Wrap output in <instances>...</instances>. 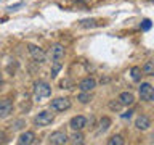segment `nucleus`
<instances>
[{
    "mask_svg": "<svg viewBox=\"0 0 154 145\" xmlns=\"http://www.w3.org/2000/svg\"><path fill=\"white\" fill-rule=\"evenodd\" d=\"M124 137L120 134H116V135H112L109 140H108V145H124Z\"/></svg>",
    "mask_w": 154,
    "mask_h": 145,
    "instance_id": "obj_20",
    "label": "nucleus"
},
{
    "mask_svg": "<svg viewBox=\"0 0 154 145\" xmlns=\"http://www.w3.org/2000/svg\"><path fill=\"white\" fill-rule=\"evenodd\" d=\"M34 139H35V134H34L32 130H24V132L19 134L18 143L19 145H31L34 142Z\"/></svg>",
    "mask_w": 154,
    "mask_h": 145,
    "instance_id": "obj_12",
    "label": "nucleus"
},
{
    "mask_svg": "<svg viewBox=\"0 0 154 145\" xmlns=\"http://www.w3.org/2000/svg\"><path fill=\"white\" fill-rule=\"evenodd\" d=\"M77 87H79V90H82V92H91L96 87V79L91 77V76L84 77V79L77 84Z\"/></svg>",
    "mask_w": 154,
    "mask_h": 145,
    "instance_id": "obj_9",
    "label": "nucleus"
},
{
    "mask_svg": "<svg viewBox=\"0 0 154 145\" xmlns=\"http://www.w3.org/2000/svg\"><path fill=\"white\" fill-rule=\"evenodd\" d=\"M108 108L111 111H114V113H119V111L122 110V105H120L119 100H109L108 102Z\"/></svg>",
    "mask_w": 154,
    "mask_h": 145,
    "instance_id": "obj_19",
    "label": "nucleus"
},
{
    "mask_svg": "<svg viewBox=\"0 0 154 145\" xmlns=\"http://www.w3.org/2000/svg\"><path fill=\"white\" fill-rule=\"evenodd\" d=\"M130 74H132V79L135 81V82H140L141 81V68H138V66H133L132 69H130Z\"/></svg>",
    "mask_w": 154,
    "mask_h": 145,
    "instance_id": "obj_18",
    "label": "nucleus"
},
{
    "mask_svg": "<svg viewBox=\"0 0 154 145\" xmlns=\"http://www.w3.org/2000/svg\"><path fill=\"white\" fill-rule=\"evenodd\" d=\"M84 134L80 132V130H74V132H72V135H71V140L69 142L71 143H74V145H82L84 143Z\"/></svg>",
    "mask_w": 154,
    "mask_h": 145,
    "instance_id": "obj_15",
    "label": "nucleus"
},
{
    "mask_svg": "<svg viewBox=\"0 0 154 145\" xmlns=\"http://www.w3.org/2000/svg\"><path fill=\"white\" fill-rule=\"evenodd\" d=\"M0 103H2V98H0Z\"/></svg>",
    "mask_w": 154,
    "mask_h": 145,
    "instance_id": "obj_27",
    "label": "nucleus"
},
{
    "mask_svg": "<svg viewBox=\"0 0 154 145\" xmlns=\"http://www.w3.org/2000/svg\"><path fill=\"white\" fill-rule=\"evenodd\" d=\"M132 113H133V111H128V113H124V114H122V118H124V119H127V118H130V116H132Z\"/></svg>",
    "mask_w": 154,
    "mask_h": 145,
    "instance_id": "obj_25",
    "label": "nucleus"
},
{
    "mask_svg": "<svg viewBox=\"0 0 154 145\" xmlns=\"http://www.w3.org/2000/svg\"><path fill=\"white\" fill-rule=\"evenodd\" d=\"M53 119H55V114L51 113V111H40L38 114H35V118H34V124H35V127H45V126L51 124Z\"/></svg>",
    "mask_w": 154,
    "mask_h": 145,
    "instance_id": "obj_2",
    "label": "nucleus"
},
{
    "mask_svg": "<svg viewBox=\"0 0 154 145\" xmlns=\"http://www.w3.org/2000/svg\"><path fill=\"white\" fill-rule=\"evenodd\" d=\"M149 27H151V21H149V19H144L143 24H141V29H143V31H148Z\"/></svg>",
    "mask_w": 154,
    "mask_h": 145,
    "instance_id": "obj_24",
    "label": "nucleus"
},
{
    "mask_svg": "<svg viewBox=\"0 0 154 145\" xmlns=\"http://www.w3.org/2000/svg\"><path fill=\"white\" fill-rule=\"evenodd\" d=\"M109 127H111V118L103 116V118L100 119V124H98V134H104Z\"/></svg>",
    "mask_w": 154,
    "mask_h": 145,
    "instance_id": "obj_14",
    "label": "nucleus"
},
{
    "mask_svg": "<svg viewBox=\"0 0 154 145\" xmlns=\"http://www.w3.org/2000/svg\"><path fill=\"white\" fill-rule=\"evenodd\" d=\"M51 95V85L45 81H37L34 84V97L35 100H42V98H48Z\"/></svg>",
    "mask_w": 154,
    "mask_h": 145,
    "instance_id": "obj_1",
    "label": "nucleus"
},
{
    "mask_svg": "<svg viewBox=\"0 0 154 145\" xmlns=\"http://www.w3.org/2000/svg\"><path fill=\"white\" fill-rule=\"evenodd\" d=\"M80 26H84V27H93L95 26V21H93V19H85V21H82V24H80Z\"/></svg>",
    "mask_w": 154,
    "mask_h": 145,
    "instance_id": "obj_23",
    "label": "nucleus"
},
{
    "mask_svg": "<svg viewBox=\"0 0 154 145\" xmlns=\"http://www.w3.org/2000/svg\"><path fill=\"white\" fill-rule=\"evenodd\" d=\"M64 45L63 44H55L51 45V50H50V56H51V63H60L63 58H64Z\"/></svg>",
    "mask_w": 154,
    "mask_h": 145,
    "instance_id": "obj_8",
    "label": "nucleus"
},
{
    "mask_svg": "<svg viewBox=\"0 0 154 145\" xmlns=\"http://www.w3.org/2000/svg\"><path fill=\"white\" fill-rule=\"evenodd\" d=\"M27 50H29V55L32 56V60L35 63H45L47 55H45V52H43L38 45H35V44H29Z\"/></svg>",
    "mask_w": 154,
    "mask_h": 145,
    "instance_id": "obj_5",
    "label": "nucleus"
},
{
    "mask_svg": "<svg viewBox=\"0 0 154 145\" xmlns=\"http://www.w3.org/2000/svg\"><path fill=\"white\" fill-rule=\"evenodd\" d=\"M23 126H24V121H23V119H18V121H14V123L11 124V127L16 130V129H21Z\"/></svg>",
    "mask_w": 154,
    "mask_h": 145,
    "instance_id": "obj_22",
    "label": "nucleus"
},
{
    "mask_svg": "<svg viewBox=\"0 0 154 145\" xmlns=\"http://www.w3.org/2000/svg\"><path fill=\"white\" fill-rule=\"evenodd\" d=\"M138 94L140 98L143 102H152L154 100V87L151 82H141L138 87Z\"/></svg>",
    "mask_w": 154,
    "mask_h": 145,
    "instance_id": "obj_3",
    "label": "nucleus"
},
{
    "mask_svg": "<svg viewBox=\"0 0 154 145\" xmlns=\"http://www.w3.org/2000/svg\"><path fill=\"white\" fill-rule=\"evenodd\" d=\"M2 84H3V76L0 74V85H2Z\"/></svg>",
    "mask_w": 154,
    "mask_h": 145,
    "instance_id": "obj_26",
    "label": "nucleus"
},
{
    "mask_svg": "<svg viewBox=\"0 0 154 145\" xmlns=\"http://www.w3.org/2000/svg\"><path fill=\"white\" fill-rule=\"evenodd\" d=\"M67 142H69V137L63 130H55V132H51L48 135V143H51V145H64Z\"/></svg>",
    "mask_w": 154,
    "mask_h": 145,
    "instance_id": "obj_6",
    "label": "nucleus"
},
{
    "mask_svg": "<svg viewBox=\"0 0 154 145\" xmlns=\"http://www.w3.org/2000/svg\"><path fill=\"white\" fill-rule=\"evenodd\" d=\"M77 100L85 105V103H90V102L93 100V95H91V92H82L80 90V94L77 95Z\"/></svg>",
    "mask_w": 154,
    "mask_h": 145,
    "instance_id": "obj_16",
    "label": "nucleus"
},
{
    "mask_svg": "<svg viewBox=\"0 0 154 145\" xmlns=\"http://www.w3.org/2000/svg\"><path fill=\"white\" fill-rule=\"evenodd\" d=\"M61 68H63V61H60V63H51V77H56V74L61 71Z\"/></svg>",
    "mask_w": 154,
    "mask_h": 145,
    "instance_id": "obj_21",
    "label": "nucleus"
},
{
    "mask_svg": "<svg viewBox=\"0 0 154 145\" xmlns=\"http://www.w3.org/2000/svg\"><path fill=\"white\" fill-rule=\"evenodd\" d=\"M117 100L120 102L122 106H132L135 103V95L132 92H122V94L117 97Z\"/></svg>",
    "mask_w": 154,
    "mask_h": 145,
    "instance_id": "obj_13",
    "label": "nucleus"
},
{
    "mask_svg": "<svg viewBox=\"0 0 154 145\" xmlns=\"http://www.w3.org/2000/svg\"><path fill=\"white\" fill-rule=\"evenodd\" d=\"M141 72H143V74H146V76H152V74H154V61L148 60V61L143 65Z\"/></svg>",
    "mask_w": 154,
    "mask_h": 145,
    "instance_id": "obj_17",
    "label": "nucleus"
},
{
    "mask_svg": "<svg viewBox=\"0 0 154 145\" xmlns=\"http://www.w3.org/2000/svg\"><path fill=\"white\" fill-rule=\"evenodd\" d=\"M51 111H66L71 108V100L67 97H56L50 102Z\"/></svg>",
    "mask_w": 154,
    "mask_h": 145,
    "instance_id": "obj_4",
    "label": "nucleus"
},
{
    "mask_svg": "<svg viewBox=\"0 0 154 145\" xmlns=\"http://www.w3.org/2000/svg\"><path fill=\"white\" fill-rule=\"evenodd\" d=\"M87 124H88V119H87L84 114L72 116L71 121H69V127H71L72 130H82L84 127H87Z\"/></svg>",
    "mask_w": 154,
    "mask_h": 145,
    "instance_id": "obj_7",
    "label": "nucleus"
},
{
    "mask_svg": "<svg viewBox=\"0 0 154 145\" xmlns=\"http://www.w3.org/2000/svg\"><path fill=\"white\" fill-rule=\"evenodd\" d=\"M13 113V102L10 98H3L2 103H0V118H8L10 114Z\"/></svg>",
    "mask_w": 154,
    "mask_h": 145,
    "instance_id": "obj_10",
    "label": "nucleus"
},
{
    "mask_svg": "<svg viewBox=\"0 0 154 145\" xmlns=\"http://www.w3.org/2000/svg\"><path fill=\"white\" fill-rule=\"evenodd\" d=\"M135 127H137L138 130H148L149 127H151V119L148 118V116H137V119H135Z\"/></svg>",
    "mask_w": 154,
    "mask_h": 145,
    "instance_id": "obj_11",
    "label": "nucleus"
}]
</instances>
